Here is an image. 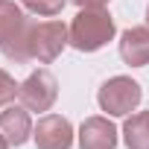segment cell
I'll return each instance as SVG.
<instances>
[{"mask_svg":"<svg viewBox=\"0 0 149 149\" xmlns=\"http://www.w3.org/2000/svg\"><path fill=\"white\" fill-rule=\"evenodd\" d=\"M73 3H76L79 9H105L111 0H73Z\"/></svg>","mask_w":149,"mask_h":149,"instance_id":"13","label":"cell"},{"mask_svg":"<svg viewBox=\"0 0 149 149\" xmlns=\"http://www.w3.org/2000/svg\"><path fill=\"white\" fill-rule=\"evenodd\" d=\"M120 56L132 67L149 64V26H132L120 35Z\"/></svg>","mask_w":149,"mask_h":149,"instance_id":"9","label":"cell"},{"mask_svg":"<svg viewBox=\"0 0 149 149\" xmlns=\"http://www.w3.org/2000/svg\"><path fill=\"white\" fill-rule=\"evenodd\" d=\"M114 18L105 9H79L70 24V44L79 53H94L114 38Z\"/></svg>","mask_w":149,"mask_h":149,"instance_id":"2","label":"cell"},{"mask_svg":"<svg viewBox=\"0 0 149 149\" xmlns=\"http://www.w3.org/2000/svg\"><path fill=\"white\" fill-rule=\"evenodd\" d=\"M18 91H21V85L9 76L6 70H0V108H3V105H9V102H15Z\"/></svg>","mask_w":149,"mask_h":149,"instance_id":"12","label":"cell"},{"mask_svg":"<svg viewBox=\"0 0 149 149\" xmlns=\"http://www.w3.org/2000/svg\"><path fill=\"white\" fill-rule=\"evenodd\" d=\"M56 97H58V82H56L53 73L44 70V67L35 70V73H29L26 82L18 91L21 105H26L29 111H50L53 102H56Z\"/></svg>","mask_w":149,"mask_h":149,"instance_id":"5","label":"cell"},{"mask_svg":"<svg viewBox=\"0 0 149 149\" xmlns=\"http://www.w3.org/2000/svg\"><path fill=\"white\" fill-rule=\"evenodd\" d=\"M70 44V29L61 21H41L29 26V53L41 64H50L61 56V50Z\"/></svg>","mask_w":149,"mask_h":149,"instance_id":"4","label":"cell"},{"mask_svg":"<svg viewBox=\"0 0 149 149\" xmlns=\"http://www.w3.org/2000/svg\"><path fill=\"white\" fill-rule=\"evenodd\" d=\"M29 21L24 9L12 0H0V50L15 64H26L32 58L29 53Z\"/></svg>","mask_w":149,"mask_h":149,"instance_id":"1","label":"cell"},{"mask_svg":"<svg viewBox=\"0 0 149 149\" xmlns=\"http://www.w3.org/2000/svg\"><path fill=\"white\" fill-rule=\"evenodd\" d=\"M123 140L129 149H149V111L132 114L123 123Z\"/></svg>","mask_w":149,"mask_h":149,"instance_id":"10","label":"cell"},{"mask_svg":"<svg viewBox=\"0 0 149 149\" xmlns=\"http://www.w3.org/2000/svg\"><path fill=\"white\" fill-rule=\"evenodd\" d=\"M140 100H143V91H140V85H137L132 76H111V79L100 88V94H97L100 108H102L105 114H111V117H126V114H132V111L140 105Z\"/></svg>","mask_w":149,"mask_h":149,"instance_id":"3","label":"cell"},{"mask_svg":"<svg viewBox=\"0 0 149 149\" xmlns=\"http://www.w3.org/2000/svg\"><path fill=\"white\" fill-rule=\"evenodd\" d=\"M38 149H70L73 146V126L61 114H44L32 129Z\"/></svg>","mask_w":149,"mask_h":149,"instance_id":"6","label":"cell"},{"mask_svg":"<svg viewBox=\"0 0 149 149\" xmlns=\"http://www.w3.org/2000/svg\"><path fill=\"white\" fill-rule=\"evenodd\" d=\"M0 149H12V143H9V140H6L3 134H0Z\"/></svg>","mask_w":149,"mask_h":149,"instance_id":"14","label":"cell"},{"mask_svg":"<svg viewBox=\"0 0 149 149\" xmlns=\"http://www.w3.org/2000/svg\"><path fill=\"white\" fill-rule=\"evenodd\" d=\"M79 149H117V129L108 117H88L79 129Z\"/></svg>","mask_w":149,"mask_h":149,"instance_id":"7","label":"cell"},{"mask_svg":"<svg viewBox=\"0 0 149 149\" xmlns=\"http://www.w3.org/2000/svg\"><path fill=\"white\" fill-rule=\"evenodd\" d=\"M146 21H149V9H146Z\"/></svg>","mask_w":149,"mask_h":149,"instance_id":"15","label":"cell"},{"mask_svg":"<svg viewBox=\"0 0 149 149\" xmlns=\"http://www.w3.org/2000/svg\"><path fill=\"white\" fill-rule=\"evenodd\" d=\"M64 3H67V0H24V6H26L29 12H35V15H44V18H53V15H58V12L64 9Z\"/></svg>","mask_w":149,"mask_h":149,"instance_id":"11","label":"cell"},{"mask_svg":"<svg viewBox=\"0 0 149 149\" xmlns=\"http://www.w3.org/2000/svg\"><path fill=\"white\" fill-rule=\"evenodd\" d=\"M0 134H3L12 146H21L32 134V120L26 105H9L6 111H0Z\"/></svg>","mask_w":149,"mask_h":149,"instance_id":"8","label":"cell"}]
</instances>
